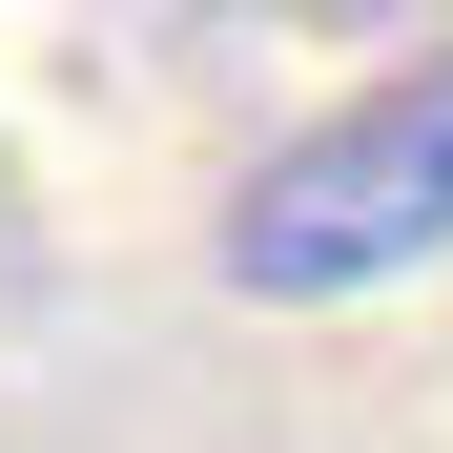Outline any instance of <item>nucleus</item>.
<instances>
[{
  "label": "nucleus",
  "instance_id": "2",
  "mask_svg": "<svg viewBox=\"0 0 453 453\" xmlns=\"http://www.w3.org/2000/svg\"><path fill=\"white\" fill-rule=\"evenodd\" d=\"M268 21H350V0H268Z\"/></svg>",
  "mask_w": 453,
  "mask_h": 453
},
{
  "label": "nucleus",
  "instance_id": "1",
  "mask_svg": "<svg viewBox=\"0 0 453 453\" xmlns=\"http://www.w3.org/2000/svg\"><path fill=\"white\" fill-rule=\"evenodd\" d=\"M433 248H453V42L371 62L350 104H310L226 186V288L248 310H350V288H392Z\"/></svg>",
  "mask_w": 453,
  "mask_h": 453
}]
</instances>
